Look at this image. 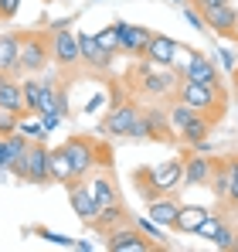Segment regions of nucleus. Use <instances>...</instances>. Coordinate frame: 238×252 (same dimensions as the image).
<instances>
[{
    "label": "nucleus",
    "mask_w": 238,
    "mask_h": 252,
    "mask_svg": "<svg viewBox=\"0 0 238 252\" xmlns=\"http://www.w3.org/2000/svg\"><path fill=\"white\" fill-rule=\"evenodd\" d=\"M211 242H214V246H218V249H232V246H235V232H232V225H228V221H225V225H221V228H218V235H214V239H211Z\"/></svg>",
    "instance_id": "obj_33"
},
{
    "label": "nucleus",
    "mask_w": 238,
    "mask_h": 252,
    "mask_svg": "<svg viewBox=\"0 0 238 252\" xmlns=\"http://www.w3.org/2000/svg\"><path fill=\"white\" fill-rule=\"evenodd\" d=\"M211 170H214V160L211 157H201V150H194V157L184 160V184L180 188H201L211 181Z\"/></svg>",
    "instance_id": "obj_13"
},
{
    "label": "nucleus",
    "mask_w": 238,
    "mask_h": 252,
    "mask_svg": "<svg viewBox=\"0 0 238 252\" xmlns=\"http://www.w3.org/2000/svg\"><path fill=\"white\" fill-rule=\"evenodd\" d=\"M68 28V17H61V21H51V31H65Z\"/></svg>",
    "instance_id": "obj_40"
},
{
    "label": "nucleus",
    "mask_w": 238,
    "mask_h": 252,
    "mask_svg": "<svg viewBox=\"0 0 238 252\" xmlns=\"http://www.w3.org/2000/svg\"><path fill=\"white\" fill-rule=\"evenodd\" d=\"M221 225H225V218H221L218 211H211V215H208V218H204V221L198 225V232H194V235H198V239H208V242H211V239L218 235V228H221Z\"/></svg>",
    "instance_id": "obj_25"
},
{
    "label": "nucleus",
    "mask_w": 238,
    "mask_h": 252,
    "mask_svg": "<svg viewBox=\"0 0 238 252\" xmlns=\"http://www.w3.org/2000/svg\"><path fill=\"white\" fill-rule=\"evenodd\" d=\"M95 38H99V44H102L106 51H116V55H119V31H116V24H109V28L99 31Z\"/></svg>",
    "instance_id": "obj_28"
},
{
    "label": "nucleus",
    "mask_w": 238,
    "mask_h": 252,
    "mask_svg": "<svg viewBox=\"0 0 238 252\" xmlns=\"http://www.w3.org/2000/svg\"><path fill=\"white\" fill-rule=\"evenodd\" d=\"M177 211H180V201H177L174 194H160L153 201H147V215H150L157 225H163V228H174Z\"/></svg>",
    "instance_id": "obj_15"
},
{
    "label": "nucleus",
    "mask_w": 238,
    "mask_h": 252,
    "mask_svg": "<svg viewBox=\"0 0 238 252\" xmlns=\"http://www.w3.org/2000/svg\"><path fill=\"white\" fill-rule=\"evenodd\" d=\"M232 252H238V235H235V246H232Z\"/></svg>",
    "instance_id": "obj_43"
},
{
    "label": "nucleus",
    "mask_w": 238,
    "mask_h": 252,
    "mask_svg": "<svg viewBox=\"0 0 238 252\" xmlns=\"http://www.w3.org/2000/svg\"><path fill=\"white\" fill-rule=\"evenodd\" d=\"M235 85H238V72H235Z\"/></svg>",
    "instance_id": "obj_44"
},
{
    "label": "nucleus",
    "mask_w": 238,
    "mask_h": 252,
    "mask_svg": "<svg viewBox=\"0 0 238 252\" xmlns=\"http://www.w3.org/2000/svg\"><path fill=\"white\" fill-rule=\"evenodd\" d=\"M51 62H58L61 68H75L82 62L79 51V34L75 31H51Z\"/></svg>",
    "instance_id": "obj_5"
},
{
    "label": "nucleus",
    "mask_w": 238,
    "mask_h": 252,
    "mask_svg": "<svg viewBox=\"0 0 238 252\" xmlns=\"http://www.w3.org/2000/svg\"><path fill=\"white\" fill-rule=\"evenodd\" d=\"M184 17H187V24H191L194 31H208V24H204V14H201L194 3H184Z\"/></svg>",
    "instance_id": "obj_32"
},
{
    "label": "nucleus",
    "mask_w": 238,
    "mask_h": 252,
    "mask_svg": "<svg viewBox=\"0 0 238 252\" xmlns=\"http://www.w3.org/2000/svg\"><path fill=\"white\" fill-rule=\"evenodd\" d=\"M65 150H68V160H72V174L75 177H85L89 170L95 167V154H99V143L92 136H68L65 140Z\"/></svg>",
    "instance_id": "obj_3"
},
{
    "label": "nucleus",
    "mask_w": 238,
    "mask_h": 252,
    "mask_svg": "<svg viewBox=\"0 0 238 252\" xmlns=\"http://www.w3.org/2000/svg\"><path fill=\"white\" fill-rule=\"evenodd\" d=\"M17 123H21V116H17V113H10V109H0V136H10V133H17Z\"/></svg>",
    "instance_id": "obj_29"
},
{
    "label": "nucleus",
    "mask_w": 238,
    "mask_h": 252,
    "mask_svg": "<svg viewBox=\"0 0 238 252\" xmlns=\"http://www.w3.org/2000/svg\"><path fill=\"white\" fill-rule=\"evenodd\" d=\"M17 10H21V0H0V21L17 17Z\"/></svg>",
    "instance_id": "obj_35"
},
{
    "label": "nucleus",
    "mask_w": 238,
    "mask_h": 252,
    "mask_svg": "<svg viewBox=\"0 0 238 252\" xmlns=\"http://www.w3.org/2000/svg\"><path fill=\"white\" fill-rule=\"evenodd\" d=\"M10 164V143H7V136H0V170H7Z\"/></svg>",
    "instance_id": "obj_38"
},
{
    "label": "nucleus",
    "mask_w": 238,
    "mask_h": 252,
    "mask_svg": "<svg viewBox=\"0 0 238 252\" xmlns=\"http://www.w3.org/2000/svg\"><path fill=\"white\" fill-rule=\"evenodd\" d=\"M184 79H191V82H204V85H221L218 79V68L201 55V51H191L187 55V65H184Z\"/></svg>",
    "instance_id": "obj_14"
},
{
    "label": "nucleus",
    "mask_w": 238,
    "mask_h": 252,
    "mask_svg": "<svg viewBox=\"0 0 238 252\" xmlns=\"http://www.w3.org/2000/svg\"><path fill=\"white\" fill-rule=\"evenodd\" d=\"M177 102L191 106L194 113L208 116L211 123L221 120V85H204V82H191V79H180L177 85Z\"/></svg>",
    "instance_id": "obj_1"
},
{
    "label": "nucleus",
    "mask_w": 238,
    "mask_h": 252,
    "mask_svg": "<svg viewBox=\"0 0 238 252\" xmlns=\"http://www.w3.org/2000/svg\"><path fill=\"white\" fill-rule=\"evenodd\" d=\"M198 10H208V7H221V3H232V0H191Z\"/></svg>",
    "instance_id": "obj_39"
},
{
    "label": "nucleus",
    "mask_w": 238,
    "mask_h": 252,
    "mask_svg": "<svg viewBox=\"0 0 238 252\" xmlns=\"http://www.w3.org/2000/svg\"><path fill=\"white\" fill-rule=\"evenodd\" d=\"M201 14H204V24H208L211 34H218V38H232V28H235V21H238V10L232 7V3L208 7V10H201Z\"/></svg>",
    "instance_id": "obj_11"
},
{
    "label": "nucleus",
    "mask_w": 238,
    "mask_h": 252,
    "mask_svg": "<svg viewBox=\"0 0 238 252\" xmlns=\"http://www.w3.org/2000/svg\"><path fill=\"white\" fill-rule=\"evenodd\" d=\"M136 116H140L136 106H129V102H126V106H116V109L102 120V133H109V136H126Z\"/></svg>",
    "instance_id": "obj_16"
},
{
    "label": "nucleus",
    "mask_w": 238,
    "mask_h": 252,
    "mask_svg": "<svg viewBox=\"0 0 238 252\" xmlns=\"http://www.w3.org/2000/svg\"><path fill=\"white\" fill-rule=\"evenodd\" d=\"M48 62H51V38H44L38 31L21 34V65H17V72L38 75V72L48 68Z\"/></svg>",
    "instance_id": "obj_2"
},
{
    "label": "nucleus",
    "mask_w": 238,
    "mask_h": 252,
    "mask_svg": "<svg viewBox=\"0 0 238 252\" xmlns=\"http://www.w3.org/2000/svg\"><path fill=\"white\" fill-rule=\"evenodd\" d=\"M167 116H170V129H174V133H177V129H180V126L187 123V120H191V116H198V113H194V109H191V106H184V102H177V106H174V109H170V113H167Z\"/></svg>",
    "instance_id": "obj_27"
},
{
    "label": "nucleus",
    "mask_w": 238,
    "mask_h": 252,
    "mask_svg": "<svg viewBox=\"0 0 238 252\" xmlns=\"http://www.w3.org/2000/svg\"><path fill=\"white\" fill-rule=\"evenodd\" d=\"M48 170H51V181H55V184H68V181L75 177V174H72V160H68L65 143L55 147V150H48Z\"/></svg>",
    "instance_id": "obj_19"
},
{
    "label": "nucleus",
    "mask_w": 238,
    "mask_h": 252,
    "mask_svg": "<svg viewBox=\"0 0 238 252\" xmlns=\"http://www.w3.org/2000/svg\"><path fill=\"white\" fill-rule=\"evenodd\" d=\"M232 41H238V21H235V28H232Z\"/></svg>",
    "instance_id": "obj_41"
},
{
    "label": "nucleus",
    "mask_w": 238,
    "mask_h": 252,
    "mask_svg": "<svg viewBox=\"0 0 238 252\" xmlns=\"http://www.w3.org/2000/svg\"><path fill=\"white\" fill-rule=\"evenodd\" d=\"M126 221V208H122V201H116V205H106V208H99V215H95V225L92 228H99V232H113V228H119Z\"/></svg>",
    "instance_id": "obj_23"
},
{
    "label": "nucleus",
    "mask_w": 238,
    "mask_h": 252,
    "mask_svg": "<svg viewBox=\"0 0 238 252\" xmlns=\"http://www.w3.org/2000/svg\"><path fill=\"white\" fill-rule=\"evenodd\" d=\"M225 170H228V205L238 208V160H225Z\"/></svg>",
    "instance_id": "obj_26"
},
{
    "label": "nucleus",
    "mask_w": 238,
    "mask_h": 252,
    "mask_svg": "<svg viewBox=\"0 0 238 252\" xmlns=\"http://www.w3.org/2000/svg\"><path fill=\"white\" fill-rule=\"evenodd\" d=\"M116 31H119V51L129 55V58H143L153 31L150 28H140V24H126V21H119Z\"/></svg>",
    "instance_id": "obj_10"
},
{
    "label": "nucleus",
    "mask_w": 238,
    "mask_h": 252,
    "mask_svg": "<svg viewBox=\"0 0 238 252\" xmlns=\"http://www.w3.org/2000/svg\"><path fill=\"white\" fill-rule=\"evenodd\" d=\"M65 188H68V201H72V211L79 215V221H82V225H95L99 201L92 198V191H89V181H85V177H72Z\"/></svg>",
    "instance_id": "obj_4"
},
{
    "label": "nucleus",
    "mask_w": 238,
    "mask_h": 252,
    "mask_svg": "<svg viewBox=\"0 0 238 252\" xmlns=\"http://www.w3.org/2000/svg\"><path fill=\"white\" fill-rule=\"evenodd\" d=\"M106 249H113V252H150V249H157V246L133 225V228H113V232H106Z\"/></svg>",
    "instance_id": "obj_8"
},
{
    "label": "nucleus",
    "mask_w": 238,
    "mask_h": 252,
    "mask_svg": "<svg viewBox=\"0 0 238 252\" xmlns=\"http://www.w3.org/2000/svg\"><path fill=\"white\" fill-rule=\"evenodd\" d=\"M21 181H28V184H44V181H51L44 140H31V147H28V154H24V174H21Z\"/></svg>",
    "instance_id": "obj_7"
},
{
    "label": "nucleus",
    "mask_w": 238,
    "mask_h": 252,
    "mask_svg": "<svg viewBox=\"0 0 238 252\" xmlns=\"http://www.w3.org/2000/svg\"><path fill=\"white\" fill-rule=\"evenodd\" d=\"M17 133H24L28 140H44V136H48V129H44V123H41V113H21Z\"/></svg>",
    "instance_id": "obj_24"
},
{
    "label": "nucleus",
    "mask_w": 238,
    "mask_h": 252,
    "mask_svg": "<svg viewBox=\"0 0 238 252\" xmlns=\"http://www.w3.org/2000/svg\"><path fill=\"white\" fill-rule=\"evenodd\" d=\"M89 191H92V198L99 201V208L116 205V201H119V191H116V184H113V177H109V174L92 177V181H89Z\"/></svg>",
    "instance_id": "obj_22"
},
{
    "label": "nucleus",
    "mask_w": 238,
    "mask_h": 252,
    "mask_svg": "<svg viewBox=\"0 0 238 252\" xmlns=\"http://www.w3.org/2000/svg\"><path fill=\"white\" fill-rule=\"evenodd\" d=\"M126 140H150V126H147V116H136V120H133L129 133H126Z\"/></svg>",
    "instance_id": "obj_31"
},
{
    "label": "nucleus",
    "mask_w": 238,
    "mask_h": 252,
    "mask_svg": "<svg viewBox=\"0 0 238 252\" xmlns=\"http://www.w3.org/2000/svg\"><path fill=\"white\" fill-rule=\"evenodd\" d=\"M180 48L184 44L174 41V38H167V34H150V44H147V51H143V58L150 62V65H163V68H174L177 65V55H180Z\"/></svg>",
    "instance_id": "obj_9"
},
{
    "label": "nucleus",
    "mask_w": 238,
    "mask_h": 252,
    "mask_svg": "<svg viewBox=\"0 0 238 252\" xmlns=\"http://www.w3.org/2000/svg\"><path fill=\"white\" fill-rule=\"evenodd\" d=\"M38 232V239H48L51 246H65V249H75V239H68V235H58V232H48V228H34Z\"/></svg>",
    "instance_id": "obj_30"
},
{
    "label": "nucleus",
    "mask_w": 238,
    "mask_h": 252,
    "mask_svg": "<svg viewBox=\"0 0 238 252\" xmlns=\"http://www.w3.org/2000/svg\"><path fill=\"white\" fill-rule=\"evenodd\" d=\"M0 109H10V113H28V106H24V89L21 82L14 79V75H3L0 79Z\"/></svg>",
    "instance_id": "obj_17"
},
{
    "label": "nucleus",
    "mask_w": 238,
    "mask_h": 252,
    "mask_svg": "<svg viewBox=\"0 0 238 252\" xmlns=\"http://www.w3.org/2000/svg\"><path fill=\"white\" fill-rule=\"evenodd\" d=\"M79 51H82V62L89 68H99V72H106L116 58V51H106L95 34H79Z\"/></svg>",
    "instance_id": "obj_12"
},
{
    "label": "nucleus",
    "mask_w": 238,
    "mask_h": 252,
    "mask_svg": "<svg viewBox=\"0 0 238 252\" xmlns=\"http://www.w3.org/2000/svg\"><path fill=\"white\" fill-rule=\"evenodd\" d=\"M136 228H140L143 235H150V239H163V225H157L150 215H147V218H140V221H136Z\"/></svg>",
    "instance_id": "obj_34"
},
{
    "label": "nucleus",
    "mask_w": 238,
    "mask_h": 252,
    "mask_svg": "<svg viewBox=\"0 0 238 252\" xmlns=\"http://www.w3.org/2000/svg\"><path fill=\"white\" fill-rule=\"evenodd\" d=\"M21 65V34H0V72L17 75Z\"/></svg>",
    "instance_id": "obj_18"
},
{
    "label": "nucleus",
    "mask_w": 238,
    "mask_h": 252,
    "mask_svg": "<svg viewBox=\"0 0 238 252\" xmlns=\"http://www.w3.org/2000/svg\"><path fill=\"white\" fill-rule=\"evenodd\" d=\"M218 58L225 62V68H228V72H238V55L232 51V48H218Z\"/></svg>",
    "instance_id": "obj_36"
},
{
    "label": "nucleus",
    "mask_w": 238,
    "mask_h": 252,
    "mask_svg": "<svg viewBox=\"0 0 238 252\" xmlns=\"http://www.w3.org/2000/svg\"><path fill=\"white\" fill-rule=\"evenodd\" d=\"M136 75H143L140 79V89L147 92V95H167V92H174L177 85H180V79H184V72H177V65H174V72H150V62L143 58V65H140V72Z\"/></svg>",
    "instance_id": "obj_6"
},
{
    "label": "nucleus",
    "mask_w": 238,
    "mask_h": 252,
    "mask_svg": "<svg viewBox=\"0 0 238 252\" xmlns=\"http://www.w3.org/2000/svg\"><path fill=\"white\" fill-rule=\"evenodd\" d=\"M208 129H211V120L198 113V116H191L187 123L177 129V136H180V140H184L187 147H201V143L208 140Z\"/></svg>",
    "instance_id": "obj_20"
},
{
    "label": "nucleus",
    "mask_w": 238,
    "mask_h": 252,
    "mask_svg": "<svg viewBox=\"0 0 238 252\" xmlns=\"http://www.w3.org/2000/svg\"><path fill=\"white\" fill-rule=\"evenodd\" d=\"M61 120H65L61 113H41V123H44V129H48V133H51L55 126H61Z\"/></svg>",
    "instance_id": "obj_37"
},
{
    "label": "nucleus",
    "mask_w": 238,
    "mask_h": 252,
    "mask_svg": "<svg viewBox=\"0 0 238 252\" xmlns=\"http://www.w3.org/2000/svg\"><path fill=\"white\" fill-rule=\"evenodd\" d=\"M170 3H177V7H184V3H191V0H170Z\"/></svg>",
    "instance_id": "obj_42"
},
{
    "label": "nucleus",
    "mask_w": 238,
    "mask_h": 252,
    "mask_svg": "<svg viewBox=\"0 0 238 252\" xmlns=\"http://www.w3.org/2000/svg\"><path fill=\"white\" fill-rule=\"evenodd\" d=\"M208 215H211V208H204V205H180L177 221H174V232H198V225Z\"/></svg>",
    "instance_id": "obj_21"
}]
</instances>
